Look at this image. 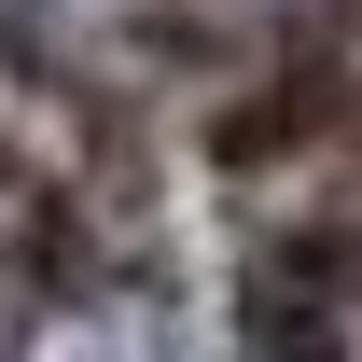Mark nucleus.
<instances>
[{
    "label": "nucleus",
    "instance_id": "1",
    "mask_svg": "<svg viewBox=\"0 0 362 362\" xmlns=\"http://www.w3.org/2000/svg\"><path fill=\"white\" fill-rule=\"evenodd\" d=\"M14 362H168V349H153V320H139V293H98V307H42Z\"/></svg>",
    "mask_w": 362,
    "mask_h": 362
}]
</instances>
